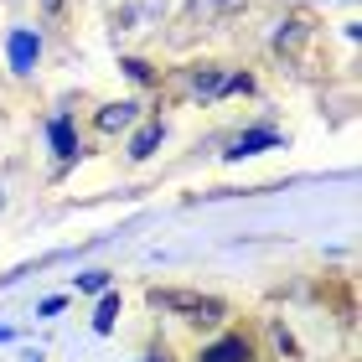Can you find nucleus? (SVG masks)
Listing matches in <instances>:
<instances>
[{"mask_svg": "<svg viewBox=\"0 0 362 362\" xmlns=\"http://www.w3.org/2000/svg\"><path fill=\"white\" fill-rule=\"evenodd\" d=\"M151 305L176 310V316H187V321H223V300L197 295V290H151Z\"/></svg>", "mask_w": 362, "mask_h": 362, "instance_id": "obj_1", "label": "nucleus"}, {"mask_svg": "<svg viewBox=\"0 0 362 362\" xmlns=\"http://www.w3.org/2000/svg\"><path fill=\"white\" fill-rule=\"evenodd\" d=\"M78 285H83V290H109V274H104V269H93V274L78 279Z\"/></svg>", "mask_w": 362, "mask_h": 362, "instance_id": "obj_11", "label": "nucleus"}, {"mask_svg": "<svg viewBox=\"0 0 362 362\" xmlns=\"http://www.w3.org/2000/svg\"><path fill=\"white\" fill-rule=\"evenodd\" d=\"M197 93H228V78H218V73H197Z\"/></svg>", "mask_w": 362, "mask_h": 362, "instance_id": "obj_9", "label": "nucleus"}, {"mask_svg": "<svg viewBox=\"0 0 362 362\" xmlns=\"http://www.w3.org/2000/svg\"><path fill=\"white\" fill-rule=\"evenodd\" d=\"M279 135L274 129H249V135H238L233 140V151H228V160H243V156H259V151H274Z\"/></svg>", "mask_w": 362, "mask_h": 362, "instance_id": "obj_4", "label": "nucleus"}, {"mask_svg": "<svg viewBox=\"0 0 362 362\" xmlns=\"http://www.w3.org/2000/svg\"><path fill=\"white\" fill-rule=\"evenodd\" d=\"M156 145H160V124H145V129H140V135H135V140H129V156H135V160H145V156H151V151H156Z\"/></svg>", "mask_w": 362, "mask_h": 362, "instance_id": "obj_8", "label": "nucleus"}, {"mask_svg": "<svg viewBox=\"0 0 362 362\" xmlns=\"http://www.w3.org/2000/svg\"><path fill=\"white\" fill-rule=\"evenodd\" d=\"M47 140H52V151H57L62 160L78 156V135H73V119H68V114H57V119L47 124Z\"/></svg>", "mask_w": 362, "mask_h": 362, "instance_id": "obj_5", "label": "nucleus"}, {"mask_svg": "<svg viewBox=\"0 0 362 362\" xmlns=\"http://www.w3.org/2000/svg\"><path fill=\"white\" fill-rule=\"evenodd\" d=\"M37 52H42V42H37V31H11V42H6V57H11V68L16 73H31L37 68Z\"/></svg>", "mask_w": 362, "mask_h": 362, "instance_id": "obj_2", "label": "nucleus"}, {"mask_svg": "<svg viewBox=\"0 0 362 362\" xmlns=\"http://www.w3.org/2000/svg\"><path fill=\"white\" fill-rule=\"evenodd\" d=\"M42 6H47V11H57V6H62V0H42Z\"/></svg>", "mask_w": 362, "mask_h": 362, "instance_id": "obj_12", "label": "nucleus"}, {"mask_svg": "<svg viewBox=\"0 0 362 362\" xmlns=\"http://www.w3.org/2000/svg\"><path fill=\"white\" fill-rule=\"evenodd\" d=\"M129 119H135V104H109V109H98V129H124Z\"/></svg>", "mask_w": 362, "mask_h": 362, "instance_id": "obj_7", "label": "nucleus"}, {"mask_svg": "<svg viewBox=\"0 0 362 362\" xmlns=\"http://www.w3.org/2000/svg\"><path fill=\"white\" fill-rule=\"evenodd\" d=\"M249 357H254L249 337H223V341H212V347H202L197 362H249Z\"/></svg>", "mask_w": 362, "mask_h": 362, "instance_id": "obj_3", "label": "nucleus"}, {"mask_svg": "<svg viewBox=\"0 0 362 362\" xmlns=\"http://www.w3.org/2000/svg\"><path fill=\"white\" fill-rule=\"evenodd\" d=\"M145 362H166V357H145Z\"/></svg>", "mask_w": 362, "mask_h": 362, "instance_id": "obj_13", "label": "nucleus"}, {"mask_svg": "<svg viewBox=\"0 0 362 362\" xmlns=\"http://www.w3.org/2000/svg\"><path fill=\"white\" fill-rule=\"evenodd\" d=\"M124 73H129V78H135V83H151V68H145V62H140V57H129V62H124Z\"/></svg>", "mask_w": 362, "mask_h": 362, "instance_id": "obj_10", "label": "nucleus"}, {"mask_svg": "<svg viewBox=\"0 0 362 362\" xmlns=\"http://www.w3.org/2000/svg\"><path fill=\"white\" fill-rule=\"evenodd\" d=\"M114 316H119V295L104 290V300H98V310H93V332H98V337L114 332Z\"/></svg>", "mask_w": 362, "mask_h": 362, "instance_id": "obj_6", "label": "nucleus"}]
</instances>
